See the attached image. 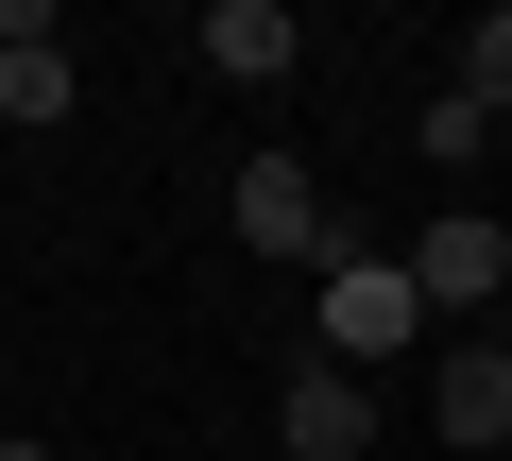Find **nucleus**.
<instances>
[{"instance_id":"f257e3e1","label":"nucleus","mask_w":512,"mask_h":461,"mask_svg":"<svg viewBox=\"0 0 512 461\" xmlns=\"http://www.w3.org/2000/svg\"><path fill=\"white\" fill-rule=\"evenodd\" d=\"M410 325H427V291H410V257H359V240H342V257L308 274V342H325L342 376H376V359H393Z\"/></svg>"},{"instance_id":"f03ea898","label":"nucleus","mask_w":512,"mask_h":461,"mask_svg":"<svg viewBox=\"0 0 512 461\" xmlns=\"http://www.w3.org/2000/svg\"><path fill=\"white\" fill-rule=\"evenodd\" d=\"M239 257H291V274L342 257V222H325V171H308V154H239Z\"/></svg>"},{"instance_id":"7ed1b4c3","label":"nucleus","mask_w":512,"mask_h":461,"mask_svg":"<svg viewBox=\"0 0 512 461\" xmlns=\"http://www.w3.org/2000/svg\"><path fill=\"white\" fill-rule=\"evenodd\" d=\"M410 291H427V308H478V325H495V308H512V240H495L478 205H444L427 240H410Z\"/></svg>"},{"instance_id":"20e7f679","label":"nucleus","mask_w":512,"mask_h":461,"mask_svg":"<svg viewBox=\"0 0 512 461\" xmlns=\"http://www.w3.org/2000/svg\"><path fill=\"white\" fill-rule=\"evenodd\" d=\"M69 35H52V0H0V120H18V137H52L69 120Z\"/></svg>"},{"instance_id":"39448f33","label":"nucleus","mask_w":512,"mask_h":461,"mask_svg":"<svg viewBox=\"0 0 512 461\" xmlns=\"http://www.w3.org/2000/svg\"><path fill=\"white\" fill-rule=\"evenodd\" d=\"M274 444H291V461H359V444H376V376H342V359H308V376L274 393Z\"/></svg>"},{"instance_id":"423d86ee","label":"nucleus","mask_w":512,"mask_h":461,"mask_svg":"<svg viewBox=\"0 0 512 461\" xmlns=\"http://www.w3.org/2000/svg\"><path fill=\"white\" fill-rule=\"evenodd\" d=\"M427 427H444L461 461H495V444H512V359H495V342H444V376H427Z\"/></svg>"},{"instance_id":"0eeeda50","label":"nucleus","mask_w":512,"mask_h":461,"mask_svg":"<svg viewBox=\"0 0 512 461\" xmlns=\"http://www.w3.org/2000/svg\"><path fill=\"white\" fill-rule=\"evenodd\" d=\"M222 86H274V69H308V35H291V0H205V35H188Z\"/></svg>"},{"instance_id":"6e6552de","label":"nucleus","mask_w":512,"mask_h":461,"mask_svg":"<svg viewBox=\"0 0 512 461\" xmlns=\"http://www.w3.org/2000/svg\"><path fill=\"white\" fill-rule=\"evenodd\" d=\"M461 103H478V120H495V103H512V0H495V18H478V35H461Z\"/></svg>"},{"instance_id":"1a4fd4ad","label":"nucleus","mask_w":512,"mask_h":461,"mask_svg":"<svg viewBox=\"0 0 512 461\" xmlns=\"http://www.w3.org/2000/svg\"><path fill=\"white\" fill-rule=\"evenodd\" d=\"M410 137H427V171H478V137H495V120H478L461 86H427V120H410Z\"/></svg>"},{"instance_id":"9d476101","label":"nucleus","mask_w":512,"mask_h":461,"mask_svg":"<svg viewBox=\"0 0 512 461\" xmlns=\"http://www.w3.org/2000/svg\"><path fill=\"white\" fill-rule=\"evenodd\" d=\"M0 461H52V444H0Z\"/></svg>"},{"instance_id":"9b49d317","label":"nucleus","mask_w":512,"mask_h":461,"mask_svg":"<svg viewBox=\"0 0 512 461\" xmlns=\"http://www.w3.org/2000/svg\"><path fill=\"white\" fill-rule=\"evenodd\" d=\"M495 359H512V308H495Z\"/></svg>"}]
</instances>
